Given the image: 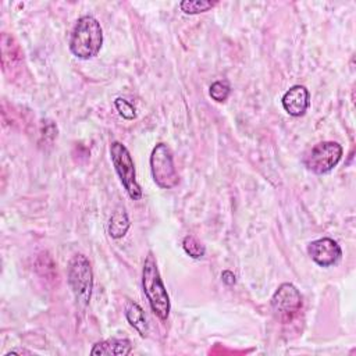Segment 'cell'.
I'll list each match as a JSON object with an SVG mask.
<instances>
[{
    "label": "cell",
    "mask_w": 356,
    "mask_h": 356,
    "mask_svg": "<svg viewBox=\"0 0 356 356\" xmlns=\"http://www.w3.org/2000/svg\"><path fill=\"white\" fill-rule=\"evenodd\" d=\"M68 44L71 53L78 58L89 60L97 56L103 44V31L99 21L92 15L78 18Z\"/></svg>",
    "instance_id": "6da1fadb"
},
{
    "label": "cell",
    "mask_w": 356,
    "mask_h": 356,
    "mask_svg": "<svg viewBox=\"0 0 356 356\" xmlns=\"http://www.w3.org/2000/svg\"><path fill=\"white\" fill-rule=\"evenodd\" d=\"M142 285H143V291L149 300L152 312L160 320H165L171 310L170 296L160 277L156 257L153 256L152 252H149L145 259L143 271H142Z\"/></svg>",
    "instance_id": "7a4b0ae2"
},
{
    "label": "cell",
    "mask_w": 356,
    "mask_h": 356,
    "mask_svg": "<svg viewBox=\"0 0 356 356\" xmlns=\"http://www.w3.org/2000/svg\"><path fill=\"white\" fill-rule=\"evenodd\" d=\"M110 157L111 163L114 165V170L124 185L127 193L132 200H140L143 193L142 188L139 186L136 181V172H135V164L132 160V156L129 150L122 145L121 142H111L110 145Z\"/></svg>",
    "instance_id": "3957f363"
},
{
    "label": "cell",
    "mask_w": 356,
    "mask_h": 356,
    "mask_svg": "<svg viewBox=\"0 0 356 356\" xmlns=\"http://www.w3.org/2000/svg\"><path fill=\"white\" fill-rule=\"evenodd\" d=\"M68 285L75 300L86 306L90 300L93 288V273L89 260L83 254H75L68 263Z\"/></svg>",
    "instance_id": "277c9868"
},
{
    "label": "cell",
    "mask_w": 356,
    "mask_h": 356,
    "mask_svg": "<svg viewBox=\"0 0 356 356\" xmlns=\"http://www.w3.org/2000/svg\"><path fill=\"white\" fill-rule=\"evenodd\" d=\"M150 170L156 185L161 189H171L178 185V174L174 167L172 152L165 143H157L150 154Z\"/></svg>",
    "instance_id": "5b68a950"
},
{
    "label": "cell",
    "mask_w": 356,
    "mask_h": 356,
    "mask_svg": "<svg viewBox=\"0 0 356 356\" xmlns=\"http://www.w3.org/2000/svg\"><path fill=\"white\" fill-rule=\"evenodd\" d=\"M342 157V146L332 140H325L314 145L303 163L306 168L314 174L330 172Z\"/></svg>",
    "instance_id": "8992f818"
},
{
    "label": "cell",
    "mask_w": 356,
    "mask_h": 356,
    "mask_svg": "<svg viewBox=\"0 0 356 356\" xmlns=\"http://www.w3.org/2000/svg\"><path fill=\"white\" fill-rule=\"evenodd\" d=\"M271 307L281 321H291L302 307V295L293 284L284 282L274 292Z\"/></svg>",
    "instance_id": "52a82bcc"
},
{
    "label": "cell",
    "mask_w": 356,
    "mask_h": 356,
    "mask_svg": "<svg viewBox=\"0 0 356 356\" xmlns=\"http://www.w3.org/2000/svg\"><path fill=\"white\" fill-rule=\"evenodd\" d=\"M307 253L320 267H331L342 257L341 246L331 238H320L309 243Z\"/></svg>",
    "instance_id": "ba28073f"
},
{
    "label": "cell",
    "mask_w": 356,
    "mask_h": 356,
    "mask_svg": "<svg viewBox=\"0 0 356 356\" xmlns=\"http://www.w3.org/2000/svg\"><path fill=\"white\" fill-rule=\"evenodd\" d=\"M284 110L292 117H302L310 106V93L303 85L291 86L281 99Z\"/></svg>",
    "instance_id": "9c48e42d"
},
{
    "label": "cell",
    "mask_w": 356,
    "mask_h": 356,
    "mask_svg": "<svg viewBox=\"0 0 356 356\" xmlns=\"http://www.w3.org/2000/svg\"><path fill=\"white\" fill-rule=\"evenodd\" d=\"M132 343L127 338H108L106 341L95 343L93 349L90 350L92 355H100V356H125L131 353Z\"/></svg>",
    "instance_id": "30bf717a"
},
{
    "label": "cell",
    "mask_w": 356,
    "mask_h": 356,
    "mask_svg": "<svg viewBox=\"0 0 356 356\" xmlns=\"http://www.w3.org/2000/svg\"><path fill=\"white\" fill-rule=\"evenodd\" d=\"M125 317L128 320V323L139 332L140 337H146L149 332V325H147V320L145 316L143 309L135 303V302H128L125 306Z\"/></svg>",
    "instance_id": "8fae6325"
},
{
    "label": "cell",
    "mask_w": 356,
    "mask_h": 356,
    "mask_svg": "<svg viewBox=\"0 0 356 356\" xmlns=\"http://www.w3.org/2000/svg\"><path fill=\"white\" fill-rule=\"evenodd\" d=\"M129 225H131V222H129V218H128V214H127L125 209L118 206L110 217L108 234H110L111 238L120 239L127 234V231L129 229Z\"/></svg>",
    "instance_id": "7c38bea8"
},
{
    "label": "cell",
    "mask_w": 356,
    "mask_h": 356,
    "mask_svg": "<svg viewBox=\"0 0 356 356\" xmlns=\"http://www.w3.org/2000/svg\"><path fill=\"white\" fill-rule=\"evenodd\" d=\"M182 248L186 254H189L192 259H200L206 253L204 245L193 235H186L182 239Z\"/></svg>",
    "instance_id": "4fadbf2b"
},
{
    "label": "cell",
    "mask_w": 356,
    "mask_h": 356,
    "mask_svg": "<svg viewBox=\"0 0 356 356\" xmlns=\"http://www.w3.org/2000/svg\"><path fill=\"white\" fill-rule=\"evenodd\" d=\"M216 4H217L216 1H209V0H184L181 1L179 7L185 14H199V13L209 11Z\"/></svg>",
    "instance_id": "5bb4252c"
},
{
    "label": "cell",
    "mask_w": 356,
    "mask_h": 356,
    "mask_svg": "<svg viewBox=\"0 0 356 356\" xmlns=\"http://www.w3.org/2000/svg\"><path fill=\"white\" fill-rule=\"evenodd\" d=\"M209 93L213 100L221 103L228 99V96L231 93V86H229L228 81H216L210 85Z\"/></svg>",
    "instance_id": "9a60e30c"
},
{
    "label": "cell",
    "mask_w": 356,
    "mask_h": 356,
    "mask_svg": "<svg viewBox=\"0 0 356 356\" xmlns=\"http://www.w3.org/2000/svg\"><path fill=\"white\" fill-rule=\"evenodd\" d=\"M114 106L117 108V111L120 113V115L125 120H134L136 117V113H135V107L125 99L122 97H117L114 100Z\"/></svg>",
    "instance_id": "2e32d148"
},
{
    "label": "cell",
    "mask_w": 356,
    "mask_h": 356,
    "mask_svg": "<svg viewBox=\"0 0 356 356\" xmlns=\"http://www.w3.org/2000/svg\"><path fill=\"white\" fill-rule=\"evenodd\" d=\"M221 278H222V281H224L227 285H232V284L235 282V275H234L231 271H228V270H225V271L221 274Z\"/></svg>",
    "instance_id": "e0dca14e"
},
{
    "label": "cell",
    "mask_w": 356,
    "mask_h": 356,
    "mask_svg": "<svg viewBox=\"0 0 356 356\" xmlns=\"http://www.w3.org/2000/svg\"><path fill=\"white\" fill-rule=\"evenodd\" d=\"M14 353H18V355H32V352L31 350H26V349H11V350H8L7 353H6V356H8V355H14Z\"/></svg>",
    "instance_id": "ac0fdd59"
}]
</instances>
